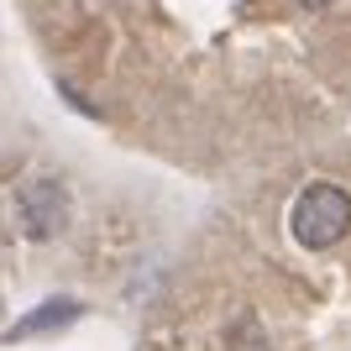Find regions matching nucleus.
Segmentation results:
<instances>
[{
    "mask_svg": "<svg viewBox=\"0 0 351 351\" xmlns=\"http://www.w3.org/2000/svg\"><path fill=\"white\" fill-rule=\"evenodd\" d=\"M73 320H79V304H73V299H47L37 315H27V320L11 325V341L43 336V330H58V325H73Z\"/></svg>",
    "mask_w": 351,
    "mask_h": 351,
    "instance_id": "3",
    "label": "nucleus"
},
{
    "mask_svg": "<svg viewBox=\"0 0 351 351\" xmlns=\"http://www.w3.org/2000/svg\"><path fill=\"white\" fill-rule=\"evenodd\" d=\"M293 241L309 252H325L336 247L341 236L351 231V194L341 189V184H309L299 199H293Z\"/></svg>",
    "mask_w": 351,
    "mask_h": 351,
    "instance_id": "1",
    "label": "nucleus"
},
{
    "mask_svg": "<svg viewBox=\"0 0 351 351\" xmlns=\"http://www.w3.org/2000/svg\"><path fill=\"white\" fill-rule=\"evenodd\" d=\"M16 220H21V236L32 241H47L69 226V194H63L58 178H32L27 189L16 194Z\"/></svg>",
    "mask_w": 351,
    "mask_h": 351,
    "instance_id": "2",
    "label": "nucleus"
},
{
    "mask_svg": "<svg viewBox=\"0 0 351 351\" xmlns=\"http://www.w3.org/2000/svg\"><path fill=\"white\" fill-rule=\"evenodd\" d=\"M299 5H304V11H320V5H330V0H299Z\"/></svg>",
    "mask_w": 351,
    "mask_h": 351,
    "instance_id": "4",
    "label": "nucleus"
}]
</instances>
